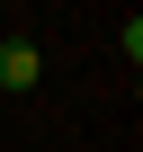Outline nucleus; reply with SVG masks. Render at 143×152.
Segmentation results:
<instances>
[{
    "instance_id": "obj_1",
    "label": "nucleus",
    "mask_w": 143,
    "mask_h": 152,
    "mask_svg": "<svg viewBox=\"0 0 143 152\" xmlns=\"http://www.w3.org/2000/svg\"><path fill=\"white\" fill-rule=\"evenodd\" d=\"M36 81H45V54L27 36H9V45H0V90H36Z\"/></svg>"
}]
</instances>
